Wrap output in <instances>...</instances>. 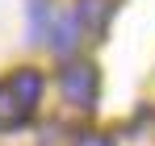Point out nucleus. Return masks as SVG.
<instances>
[{"label":"nucleus","mask_w":155,"mask_h":146,"mask_svg":"<svg viewBox=\"0 0 155 146\" xmlns=\"http://www.w3.org/2000/svg\"><path fill=\"white\" fill-rule=\"evenodd\" d=\"M42 100V71L38 67H17L0 79V129H17L34 117Z\"/></svg>","instance_id":"f257e3e1"},{"label":"nucleus","mask_w":155,"mask_h":146,"mask_svg":"<svg viewBox=\"0 0 155 146\" xmlns=\"http://www.w3.org/2000/svg\"><path fill=\"white\" fill-rule=\"evenodd\" d=\"M59 92H63V100H67L71 109H92L97 96H101V71H97V63L71 59V63L59 71Z\"/></svg>","instance_id":"f03ea898"},{"label":"nucleus","mask_w":155,"mask_h":146,"mask_svg":"<svg viewBox=\"0 0 155 146\" xmlns=\"http://www.w3.org/2000/svg\"><path fill=\"white\" fill-rule=\"evenodd\" d=\"M109 13H113L109 0H80L71 17H76L80 33H88V38H105V29H109Z\"/></svg>","instance_id":"7ed1b4c3"},{"label":"nucleus","mask_w":155,"mask_h":146,"mask_svg":"<svg viewBox=\"0 0 155 146\" xmlns=\"http://www.w3.org/2000/svg\"><path fill=\"white\" fill-rule=\"evenodd\" d=\"M80 42V25H76V17H63V21L51 29V50H59V54H67V50Z\"/></svg>","instance_id":"20e7f679"},{"label":"nucleus","mask_w":155,"mask_h":146,"mask_svg":"<svg viewBox=\"0 0 155 146\" xmlns=\"http://www.w3.org/2000/svg\"><path fill=\"white\" fill-rule=\"evenodd\" d=\"M29 25H34V42H42L51 33V4L46 0H29Z\"/></svg>","instance_id":"39448f33"},{"label":"nucleus","mask_w":155,"mask_h":146,"mask_svg":"<svg viewBox=\"0 0 155 146\" xmlns=\"http://www.w3.org/2000/svg\"><path fill=\"white\" fill-rule=\"evenodd\" d=\"M76 146H113V138L109 134H97V129H88V134H80Z\"/></svg>","instance_id":"423d86ee"}]
</instances>
